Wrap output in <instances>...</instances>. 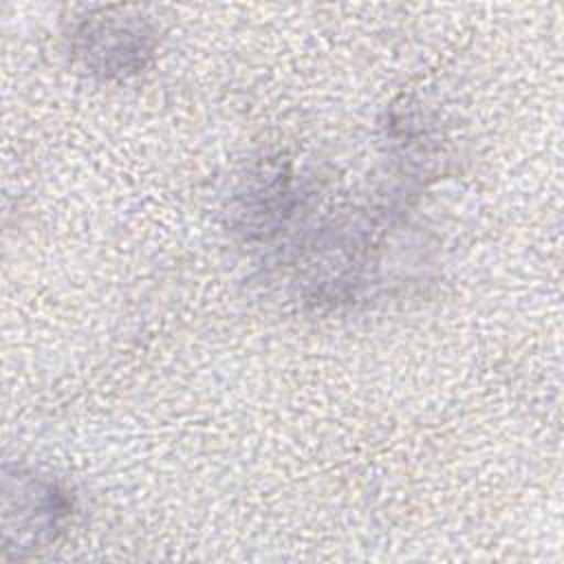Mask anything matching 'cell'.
Returning a JSON list of instances; mask_svg holds the SVG:
<instances>
[{
    "label": "cell",
    "mask_w": 564,
    "mask_h": 564,
    "mask_svg": "<svg viewBox=\"0 0 564 564\" xmlns=\"http://www.w3.org/2000/svg\"><path fill=\"white\" fill-rule=\"evenodd\" d=\"M18 500H15V520H4V538L15 533L11 549L33 551L55 538L62 520L68 513V502L62 491L44 480L33 476H18ZM7 544V546H9Z\"/></svg>",
    "instance_id": "cell-2"
},
{
    "label": "cell",
    "mask_w": 564,
    "mask_h": 564,
    "mask_svg": "<svg viewBox=\"0 0 564 564\" xmlns=\"http://www.w3.org/2000/svg\"><path fill=\"white\" fill-rule=\"evenodd\" d=\"M77 37L84 42V64L106 77L137 73L150 55L148 31L137 20L97 18L86 22Z\"/></svg>",
    "instance_id": "cell-1"
}]
</instances>
